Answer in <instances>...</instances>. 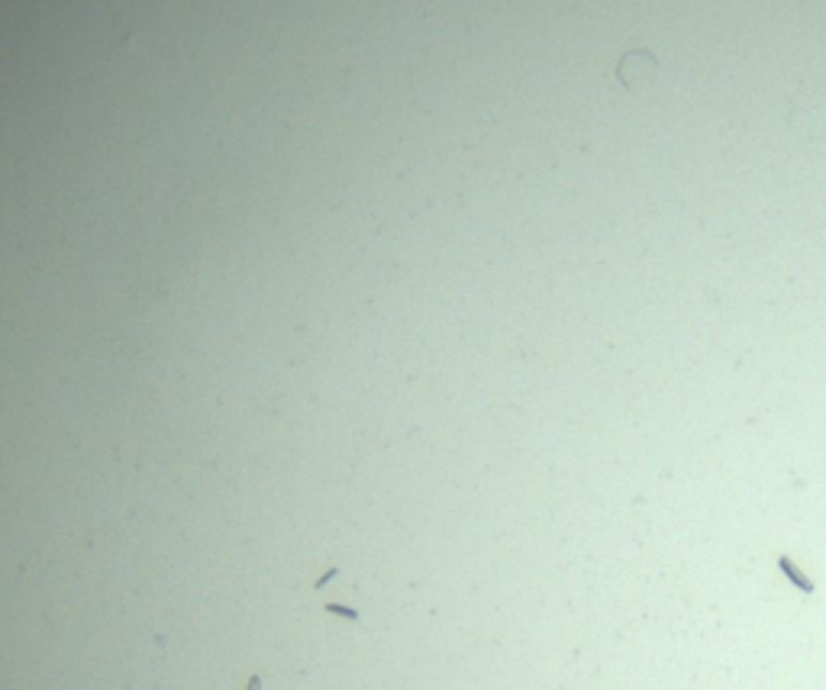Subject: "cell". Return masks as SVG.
<instances>
[{
    "label": "cell",
    "instance_id": "6da1fadb",
    "mask_svg": "<svg viewBox=\"0 0 826 690\" xmlns=\"http://www.w3.org/2000/svg\"><path fill=\"white\" fill-rule=\"evenodd\" d=\"M323 613H333V616H342V619H352V623H361V613L355 607H342V603H323Z\"/></svg>",
    "mask_w": 826,
    "mask_h": 690
},
{
    "label": "cell",
    "instance_id": "7a4b0ae2",
    "mask_svg": "<svg viewBox=\"0 0 826 690\" xmlns=\"http://www.w3.org/2000/svg\"><path fill=\"white\" fill-rule=\"evenodd\" d=\"M781 568H785V571H787V574H791V581H794V584H797V587H804V590H813V587H811V581L804 578V574H797V571H794V568H791V562H787V558H781Z\"/></svg>",
    "mask_w": 826,
    "mask_h": 690
},
{
    "label": "cell",
    "instance_id": "3957f363",
    "mask_svg": "<svg viewBox=\"0 0 826 690\" xmlns=\"http://www.w3.org/2000/svg\"><path fill=\"white\" fill-rule=\"evenodd\" d=\"M336 574H339V568H329V571H326V574H320V578L313 581V587H317V590H320V587H326V584H329V581L336 578Z\"/></svg>",
    "mask_w": 826,
    "mask_h": 690
},
{
    "label": "cell",
    "instance_id": "277c9868",
    "mask_svg": "<svg viewBox=\"0 0 826 690\" xmlns=\"http://www.w3.org/2000/svg\"><path fill=\"white\" fill-rule=\"evenodd\" d=\"M262 684H265V677H262V671H255V675H249V681H246V690H262Z\"/></svg>",
    "mask_w": 826,
    "mask_h": 690
}]
</instances>
